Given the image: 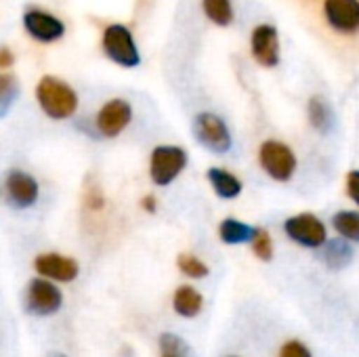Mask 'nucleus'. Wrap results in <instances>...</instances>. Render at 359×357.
I'll use <instances>...</instances> for the list:
<instances>
[{
	"label": "nucleus",
	"mask_w": 359,
	"mask_h": 357,
	"mask_svg": "<svg viewBox=\"0 0 359 357\" xmlns=\"http://www.w3.org/2000/svg\"><path fill=\"white\" fill-rule=\"evenodd\" d=\"M36 101L50 120H67L78 109V93L57 76H42L36 86Z\"/></svg>",
	"instance_id": "1"
},
{
	"label": "nucleus",
	"mask_w": 359,
	"mask_h": 357,
	"mask_svg": "<svg viewBox=\"0 0 359 357\" xmlns=\"http://www.w3.org/2000/svg\"><path fill=\"white\" fill-rule=\"evenodd\" d=\"M101 48L109 61L120 67L133 69L141 63V53L133 32L122 23H109L101 36Z\"/></svg>",
	"instance_id": "2"
},
{
	"label": "nucleus",
	"mask_w": 359,
	"mask_h": 357,
	"mask_svg": "<svg viewBox=\"0 0 359 357\" xmlns=\"http://www.w3.org/2000/svg\"><path fill=\"white\" fill-rule=\"evenodd\" d=\"M187 166V151L179 145H158L149 158V177L158 187H168Z\"/></svg>",
	"instance_id": "3"
},
{
	"label": "nucleus",
	"mask_w": 359,
	"mask_h": 357,
	"mask_svg": "<svg viewBox=\"0 0 359 357\" xmlns=\"http://www.w3.org/2000/svg\"><path fill=\"white\" fill-rule=\"evenodd\" d=\"M23 303H25V311L32 316L38 318L55 316L63 307V292L55 286L53 280L40 276L25 286Z\"/></svg>",
	"instance_id": "4"
},
{
	"label": "nucleus",
	"mask_w": 359,
	"mask_h": 357,
	"mask_svg": "<svg viewBox=\"0 0 359 357\" xmlns=\"http://www.w3.org/2000/svg\"><path fill=\"white\" fill-rule=\"evenodd\" d=\"M259 162H261L263 170L271 179L280 181V183L290 181L294 170H297V156H294V151L286 143L273 141V139H269V141H265L261 145Z\"/></svg>",
	"instance_id": "5"
},
{
	"label": "nucleus",
	"mask_w": 359,
	"mask_h": 357,
	"mask_svg": "<svg viewBox=\"0 0 359 357\" xmlns=\"http://www.w3.org/2000/svg\"><path fill=\"white\" fill-rule=\"evenodd\" d=\"M194 135L206 149H210L215 154H225L233 145V139H231L227 124L217 114H210V112H202L196 116Z\"/></svg>",
	"instance_id": "6"
},
{
	"label": "nucleus",
	"mask_w": 359,
	"mask_h": 357,
	"mask_svg": "<svg viewBox=\"0 0 359 357\" xmlns=\"http://www.w3.org/2000/svg\"><path fill=\"white\" fill-rule=\"evenodd\" d=\"M284 231L292 242L305 248H322L328 240L326 225L311 213H301V215L286 219Z\"/></svg>",
	"instance_id": "7"
},
{
	"label": "nucleus",
	"mask_w": 359,
	"mask_h": 357,
	"mask_svg": "<svg viewBox=\"0 0 359 357\" xmlns=\"http://www.w3.org/2000/svg\"><path fill=\"white\" fill-rule=\"evenodd\" d=\"M133 120V105L126 99H109L95 116V128L101 137L114 139L122 135Z\"/></svg>",
	"instance_id": "8"
},
{
	"label": "nucleus",
	"mask_w": 359,
	"mask_h": 357,
	"mask_svg": "<svg viewBox=\"0 0 359 357\" xmlns=\"http://www.w3.org/2000/svg\"><path fill=\"white\" fill-rule=\"evenodd\" d=\"M23 27L36 42L42 44L57 42L65 34V23L57 15L38 6H32L23 13Z\"/></svg>",
	"instance_id": "9"
},
{
	"label": "nucleus",
	"mask_w": 359,
	"mask_h": 357,
	"mask_svg": "<svg viewBox=\"0 0 359 357\" xmlns=\"http://www.w3.org/2000/svg\"><path fill=\"white\" fill-rule=\"evenodd\" d=\"M4 194H6V200L13 208H29L38 202L40 185L29 173L15 168L6 175Z\"/></svg>",
	"instance_id": "10"
},
{
	"label": "nucleus",
	"mask_w": 359,
	"mask_h": 357,
	"mask_svg": "<svg viewBox=\"0 0 359 357\" xmlns=\"http://www.w3.org/2000/svg\"><path fill=\"white\" fill-rule=\"evenodd\" d=\"M34 269L38 276L53 280V282H63L69 284L78 278L80 265L76 259L59 255V252H42L34 259Z\"/></svg>",
	"instance_id": "11"
},
{
	"label": "nucleus",
	"mask_w": 359,
	"mask_h": 357,
	"mask_svg": "<svg viewBox=\"0 0 359 357\" xmlns=\"http://www.w3.org/2000/svg\"><path fill=\"white\" fill-rule=\"evenodd\" d=\"M252 57L263 67H276L280 63V34L271 23H261L250 34Z\"/></svg>",
	"instance_id": "12"
},
{
	"label": "nucleus",
	"mask_w": 359,
	"mask_h": 357,
	"mask_svg": "<svg viewBox=\"0 0 359 357\" xmlns=\"http://www.w3.org/2000/svg\"><path fill=\"white\" fill-rule=\"evenodd\" d=\"M328 25L345 36L359 32V0H324Z\"/></svg>",
	"instance_id": "13"
},
{
	"label": "nucleus",
	"mask_w": 359,
	"mask_h": 357,
	"mask_svg": "<svg viewBox=\"0 0 359 357\" xmlns=\"http://www.w3.org/2000/svg\"><path fill=\"white\" fill-rule=\"evenodd\" d=\"M208 181H210L215 194L219 198H223V200L238 198L242 194V187H244L242 181L233 173H229L225 168H217V166L215 168H208Z\"/></svg>",
	"instance_id": "14"
},
{
	"label": "nucleus",
	"mask_w": 359,
	"mask_h": 357,
	"mask_svg": "<svg viewBox=\"0 0 359 357\" xmlns=\"http://www.w3.org/2000/svg\"><path fill=\"white\" fill-rule=\"evenodd\" d=\"M322 261L326 263V267L339 271L353 261V248L349 246V242L345 238L326 240L324 250H322Z\"/></svg>",
	"instance_id": "15"
},
{
	"label": "nucleus",
	"mask_w": 359,
	"mask_h": 357,
	"mask_svg": "<svg viewBox=\"0 0 359 357\" xmlns=\"http://www.w3.org/2000/svg\"><path fill=\"white\" fill-rule=\"evenodd\" d=\"M204 299L202 295L191 286H179L172 297V307L181 318H196L202 311Z\"/></svg>",
	"instance_id": "16"
},
{
	"label": "nucleus",
	"mask_w": 359,
	"mask_h": 357,
	"mask_svg": "<svg viewBox=\"0 0 359 357\" xmlns=\"http://www.w3.org/2000/svg\"><path fill=\"white\" fill-rule=\"evenodd\" d=\"M255 236V227H250L248 223H242L238 219H225L221 225H219V238L225 242V244H246L250 242Z\"/></svg>",
	"instance_id": "17"
},
{
	"label": "nucleus",
	"mask_w": 359,
	"mask_h": 357,
	"mask_svg": "<svg viewBox=\"0 0 359 357\" xmlns=\"http://www.w3.org/2000/svg\"><path fill=\"white\" fill-rule=\"evenodd\" d=\"M202 8H204V15L215 25H221V27L231 25V21L236 17L231 0H202Z\"/></svg>",
	"instance_id": "18"
},
{
	"label": "nucleus",
	"mask_w": 359,
	"mask_h": 357,
	"mask_svg": "<svg viewBox=\"0 0 359 357\" xmlns=\"http://www.w3.org/2000/svg\"><path fill=\"white\" fill-rule=\"evenodd\" d=\"M337 234L349 242H359V210H339L332 217Z\"/></svg>",
	"instance_id": "19"
},
{
	"label": "nucleus",
	"mask_w": 359,
	"mask_h": 357,
	"mask_svg": "<svg viewBox=\"0 0 359 357\" xmlns=\"http://www.w3.org/2000/svg\"><path fill=\"white\" fill-rule=\"evenodd\" d=\"M307 112H309V122L318 133H328L332 128V112L322 97H311Z\"/></svg>",
	"instance_id": "20"
},
{
	"label": "nucleus",
	"mask_w": 359,
	"mask_h": 357,
	"mask_svg": "<svg viewBox=\"0 0 359 357\" xmlns=\"http://www.w3.org/2000/svg\"><path fill=\"white\" fill-rule=\"evenodd\" d=\"M19 97V82L13 74L0 72V118L8 114L13 103Z\"/></svg>",
	"instance_id": "21"
},
{
	"label": "nucleus",
	"mask_w": 359,
	"mask_h": 357,
	"mask_svg": "<svg viewBox=\"0 0 359 357\" xmlns=\"http://www.w3.org/2000/svg\"><path fill=\"white\" fill-rule=\"evenodd\" d=\"M177 267L181 269L183 276H187V278H191V280H202V278H206V276L210 274L208 265H206L202 259H198L196 255H189V252L179 255Z\"/></svg>",
	"instance_id": "22"
},
{
	"label": "nucleus",
	"mask_w": 359,
	"mask_h": 357,
	"mask_svg": "<svg viewBox=\"0 0 359 357\" xmlns=\"http://www.w3.org/2000/svg\"><path fill=\"white\" fill-rule=\"evenodd\" d=\"M252 244V252L261 259V261H271L273 259V242L267 229L263 227H255V236L250 240Z\"/></svg>",
	"instance_id": "23"
},
{
	"label": "nucleus",
	"mask_w": 359,
	"mask_h": 357,
	"mask_svg": "<svg viewBox=\"0 0 359 357\" xmlns=\"http://www.w3.org/2000/svg\"><path fill=\"white\" fill-rule=\"evenodd\" d=\"M160 349H162V356L189 357V345L181 337L170 335V332L160 337Z\"/></svg>",
	"instance_id": "24"
},
{
	"label": "nucleus",
	"mask_w": 359,
	"mask_h": 357,
	"mask_svg": "<svg viewBox=\"0 0 359 357\" xmlns=\"http://www.w3.org/2000/svg\"><path fill=\"white\" fill-rule=\"evenodd\" d=\"M280 357H313V356H311L309 347H307V345H303L301 341H288V343H284V345H282V349H280Z\"/></svg>",
	"instance_id": "25"
},
{
	"label": "nucleus",
	"mask_w": 359,
	"mask_h": 357,
	"mask_svg": "<svg viewBox=\"0 0 359 357\" xmlns=\"http://www.w3.org/2000/svg\"><path fill=\"white\" fill-rule=\"evenodd\" d=\"M345 185H347V196L359 206V170H351V173L347 175Z\"/></svg>",
	"instance_id": "26"
},
{
	"label": "nucleus",
	"mask_w": 359,
	"mask_h": 357,
	"mask_svg": "<svg viewBox=\"0 0 359 357\" xmlns=\"http://www.w3.org/2000/svg\"><path fill=\"white\" fill-rule=\"evenodd\" d=\"M13 63H15V57H13L11 48L0 46V69H8Z\"/></svg>",
	"instance_id": "27"
},
{
	"label": "nucleus",
	"mask_w": 359,
	"mask_h": 357,
	"mask_svg": "<svg viewBox=\"0 0 359 357\" xmlns=\"http://www.w3.org/2000/svg\"><path fill=\"white\" fill-rule=\"evenodd\" d=\"M141 208H143L145 213H151V215H154V213L158 210V200H156V196H151V194L145 196V198L141 200Z\"/></svg>",
	"instance_id": "28"
},
{
	"label": "nucleus",
	"mask_w": 359,
	"mask_h": 357,
	"mask_svg": "<svg viewBox=\"0 0 359 357\" xmlns=\"http://www.w3.org/2000/svg\"><path fill=\"white\" fill-rule=\"evenodd\" d=\"M86 204H88L90 208H101V206H103V198H101V194H99L97 189L88 191V196H86Z\"/></svg>",
	"instance_id": "29"
},
{
	"label": "nucleus",
	"mask_w": 359,
	"mask_h": 357,
	"mask_svg": "<svg viewBox=\"0 0 359 357\" xmlns=\"http://www.w3.org/2000/svg\"><path fill=\"white\" fill-rule=\"evenodd\" d=\"M46 357H67V356H63V353H59V351H53V353H48Z\"/></svg>",
	"instance_id": "30"
},
{
	"label": "nucleus",
	"mask_w": 359,
	"mask_h": 357,
	"mask_svg": "<svg viewBox=\"0 0 359 357\" xmlns=\"http://www.w3.org/2000/svg\"><path fill=\"white\" fill-rule=\"evenodd\" d=\"M162 357H172V356H162Z\"/></svg>",
	"instance_id": "31"
}]
</instances>
